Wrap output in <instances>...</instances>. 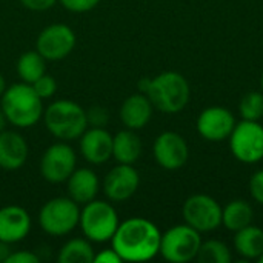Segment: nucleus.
<instances>
[{
	"label": "nucleus",
	"instance_id": "18",
	"mask_svg": "<svg viewBox=\"0 0 263 263\" xmlns=\"http://www.w3.org/2000/svg\"><path fill=\"white\" fill-rule=\"evenodd\" d=\"M153 109H154V106H153L151 100L148 99V96L143 92H137L123 100L119 116H120L122 123L128 129L139 131V129L145 128L148 125V122L151 120Z\"/></svg>",
	"mask_w": 263,
	"mask_h": 263
},
{
	"label": "nucleus",
	"instance_id": "24",
	"mask_svg": "<svg viewBox=\"0 0 263 263\" xmlns=\"http://www.w3.org/2000/svg\"><path fill=\"white\" fill-rule=\"evenodd\" d=\"M17 76L22 82L32 85L46 72V59L35 49L23 52L17 60Z\"/></svg>",
	"mask_w": 263,
	"mask_h": 263
},
{
	"label": "nucleus",
	"instance_id": "25",
	"mask_svg": "<svg viewBox=\"0 0 263 263\" xmlns=\"http://www.w3.org/2000/svg\"><path fill=\"white\" fill-rule=\"evenodd\" d=\"M196 259L200 263H230L233 257L230 248L223 242L211 239L200 243Z\"/></svg>",
	"mask_w": 263,
	"mask_h": 263
},
{
	"label": "nucleus",
	"instance_id": "34",
	"mask_svg": "<svg viewBox=\"0 0 263 263\" xmlns=\"http://www.w3.org/2000/svg\"><path fill=\"white\" fill-rule=\"evenodd\" d=\"M6 125H8V119H6L5 112L2 111V108H0V133L6 129Z\"/></svg>",
	"mask_w": 263,
	"mask_h": 263
},
{
	"label": "nucleus",
	"instance_id": "4",
	"mask_svg": "<svg viewBox=\"0 0 263 263\" xmlns=\"http://www.w3.org/2000/svg\"><path fill=\"white\" fill-rule=\"evenodd\" d=\"M43 123L51 136L62 142L79 139L88 128L86 111L72 100H55L43 109Z\"/></svg>",
	"mask_w": 263,
	"mask_h": 263
},
{
	"label": "nucleus",
	"instance_id": "28",
	"mask_svg": "<svg viewBox=\"0 0 263 263\" xmlns=\"http://www.w3.org/2000/svg\"><path fill=\"white\" fill-rule=\"evenodd\" d=\"M86 119H88V126H97V128H105L109 120V114L103 106H92L86 111Z\"/></svg>",
	"mask_w": 263,
	"mask_h": 263
},
{
	"label": "nucleus",
	"instance_id": "17",
	"mask_svg": "<svg viewBox=\"0 0 263 263\" xmlns=\"http://www.w3.org/2000/svg\"><path fill=\"white\" fill-rule=\"evenodd\" d=\"M29 146L22 134L5 129L0 133V168L17 171L28 160Z\"/></svg>",
	"mask_w": 263,
	"mask_h": 263
},
{
	"label": "nucleus",
	"instance_id": "11",
	"mask_svg": "<svg viewBox=\"0 0 263 263\" xmlns=\"http://www.w3.org/2000/svg\"><path fill=\"white\" fill-rule=\"evenodd\" d=\"M77 37L71 26L65 23H52L40 31L35 42V49L46 62H59L66 59L76 48Z\"/></svg>",
	"mask_w": 263,
	"mask_h": 263
},
{
	"label": "nucleus",
	"instance_id": "29",
	"mask_svg": "<svg viewBox=\"0 0 263 263\" xmlns=\"http://www.w3.org/2000/svg\"><path fill=\"white\" fill-rule=\"evenodd\" d=\"M63 8H66L71 12H88L94 9L100 0H59Z\"/></svg>",
	"mask_w": 263,
	"mask_h": 263
},
{
	"label": "nucleus",
	"instance_id": "33",
	"mask_svg": "<svg viewBox=\"0 0 263 263\" xmlns=\"http://www.w3.org/2000/svg\"><path fill=\"white\" fill-rule=\"evenodd\" d=\"M59 0H20L22 6L29 11H46L52 8Z\"/></svg>",
	"mask_w": 263,
	"mask_h": 263
},
{
	"label": "nucleus",
	"instance_id": "26",
	"mask_svg": "<svg viewBox=\"0 0 263 263\" xmlns=\"http://www.w3.org/2000/svg\"><path fill=\"white\" fill-rule=\"evenodd\" d=\"M239 111L243 120L259 122L263 117V92L262 91H248L243 94L239 103Z\"/></svg>",
	"mask_w": 263,
	"mask_h": 263
},
{
	"label": "nucleus",
	"instance_id": "21",
	"mask_svg": "<svg viewBox=\"0 0 263 263\" xmlns=\"http://www.w3.org/2000/svg\"><path fill=\"white\" fill-rule=\"evenodd\" d=\"M234 248L236 251L248 259H259L263 254V230L259 227H254L253 223L236 231L234 236Z\"/></svg>",
	"mask_w": 263,
	"mask_h": 263
},
{
	"label": "nucleus",
	"instance_id": "9",
	"mask_svg": "<svg viewBox=\"0 0 263 263\" xmlns=\"http://www.w3.org/2000/svg\"><path fill=\"white\" fill-rule=\"evenodd\" d=\"M77 168V156L68 142H55L49 145L40 159L42 177L54 185L66 183L69 176Z\"/></svg>",
	"mask_w": 263,
	"mask_h": 263
},
{
	"label": "nucleus",
	"instance_id": "6",
	"mask_svg": "<svg viewBox=\"0 0 263 263\" xmlns=\"http://www.w3.org/2000/svg\"><path fill=\"white\" fill-rule=\"evenodd\" d=\"M80 208L71 197H54L39 213V225L43 233L52 237H63L79 227Z\"/></svg>",
	"mask_w": 263,
	"mask_h": 263
},
{
	"label": "nucleus",
	"instance_id": "1",
	"mask_svg": "<svg viewBox=\"0 0 263 263\" xmlns=\"http://www.w3.org/2000/svg\"><path fill=\"white\" fill-rule=\"evenodd\" d=\"M162 233L156 223L143 217H131L119 223L111 245L123 262H148L159 254Z\"/></svg>",
	"mask_w": 263,
	"mask_h": 263
},
{
	"label": "nucleus",
	"instance_id": "30",
	"mask_svg": "<svg viewBox=\"0 0 263 263\" xmlns=\"http://www.w3.org/2000/svg\"><path fill=\"white\" fill-rule=\"evenodd\" d=\"M250 193L253 196V199L263 205V170L254 173L251 176V180H250Z\"/></svg>",
	"mask_w": 263,
	"mask_h": 263
},
{
	"label": "nucleus",
	"instance_id": "2",
	"mask_svg": "<svg viewBox=\"0 0 263 263\" xmlns=\"http://www.w3.org/2000/svg\"><path fill=\"white\" fill-rule=\"evenodd\" d=\"M139 91L148 96L156 109L166 114L180 112L188 105L191 96L188 80L174 71L162 72L153 79H142Z\"/></svg>",
	"mask_w": 263,
	"mask_h": 263
},
{
	"label": "nucleus",
	"instance_id": "22",
	"mask_svg": "<svg viewBox=\"0 0 263 263\" xmlns=\"http://www.w3.org/2000/svg\"><path fill=\"white\" fill-rule=\"evenodd\" d=\"M254 210L247 200H233L222 208V225L228 231H239L253 223Z\"/></svg>",
	"mask_w": 263,
	"mask_h": 263
},
{
	"label": "nucleus",
	"instance_id": "5",
	"mask_svg": "<svg viewBox=\"0 0 263 263\" xmlns=\"http://www.w3.org/2000/svg\"><path fill=\"white\" fill-rule=\"evenodd\" d=\"M120 220L116 208L105 200H91L80 210L79 227L91 243L111 242Z\"/></svg>",
	"mask_w": 263,
	"mask_h": 263
},
{
	"label": "nucleus",
	"instance_id": "19",
	"mask_svg": "<svg viewBox=\"0 0 263 263\" xmlns=\"http://www.w3.org/2000/svg\"><path fill=\"white\" fill-rule=\"evenodd\" d=\"M66 190L68 197L79 205H85L97 197L100 180L91 168H76L66 180Z\"/></svg>",
	"mask_w": 263,
	"mask_h": 263
},
{
	"label": "nucleus",
	"instance_id": "10",
	"mask_svg": "<svg viewBox=\"0 0 263 263\" xmlns=\"http://www.w3.org/2000/svg\"><path fill=\"white\" fill-rule=\"evenodd\" d=\"M185 223L193 227L196 231L211 233L222 225V206L216 199L206 194H194L183 203Z\"/></svg>",
	"mask_w": 263,
	"mask_h": 263
},
{
	"label": "nucleus",
	"instance_id": "15",
	"mask_svg": "<svg viewBox=\"0 0 263 263\" xmlns=\"http://www.w3.org/2000/svg\"><path fill=\"white\" fill-rule=\"evenodd\" d=\"M32 220L29 213L18 205L0 208V243L12 245L25 240L31 231Z\"/></svg>",
	"mask_w": 263,
	"mask_h": 263
},
{
	"label": "nucleus",
	"instance_id": "20",
	"mask_svg": "<svg viewBox=\"0 0 263 263\" xmlns=\"http://www.w3.org/2000/svg\"><path fill=\"white\" fill-rule=\"evenodd\" d=\"M142 140L134 129H122L112 136V157L117 163L134 165L142 156Z\"/></svg>",
	"mask_w": 263,
	"mask_h": 263
},
{
	"label": "nucleus",
	"instance_id": "32",
	"mask_svg": "<svg viewBox=\"0 0 263 263\" xmlns=\"http://www.w3.org/2000/svg\"><path fill=\"white\" fill-rule=\"evenodd\" d=\"M123 262L120 259V256L114 251V248H106V250H102L100 253H96L94 256V262L92 263H120Z\"/></svg>",
	"mask_w": 263,
	"mask_h": 263
},
{
	"label": "nucleus",
	"instance_id": "36",
	"mask_svg": "<svg viewBox=\"0 0 263 263\" xmlns=\"http://www.w3.org/2000/svg\"><path fill=\"white\" fill-rule=\"evenodd\" d=\"M260 91L263 92V72H262V77H260Z\"/></svg>",
	"mask_w": 263,
	"mask_h": 263
},
{
	"label": "nucleus",
	"instance_id": "23",
	"mask_svg": "<svg viewBox=\"0 0 263 263\" xmlns=\"http://www.w3.org/2000/svg\"><path fill=\"white\" fill-rule=\"evenodd\" d=\"M96 251L91 242L85 237H74L68 240L57 254L59 263H92Z\"/></svg>",
	"mask_w": 263,
	"mask_h": 263
},
{
	"label": "nucleus",
	"instance_id": "14",
	"mask_svg": "<svg viewBox=\"0 0 263 263\" xmlns=\"http://www.w3.org/2000/svg\"><path fill=\"white\" fill-rule=\"evenodd\" d=\"M236 126V119L231 111L222 106L203 109L197 117V133L208 142L227 140Z\"/></svg>",
	"mask_w": 263,
	"mask_h": 263
},
{
	"label": "nucleus",
	"instance_id": "8",
	"mask_svg": "<svg viewBox=\"0 0 263 263\" xmlns=\"http://www.w3.org/2000/svg\"><path fill=\"white\" fill-rule=\"evenodd\" d=\"M230 139L233 156L242 163H257L263 159V126L254 120L236 123Z\"/></svg>",
	"mask_w": 263,
	"mask_h": 263
},
{
	"label": "nucleus",
	"instance_id": "27",
	"mask_svg": "<svg viewBox=\"0 0 263 263\" xmlns=\"http://www.w3.org/2000/svg\"><path fill=\"white\" fill-rule=\"evenodd\" d=\"M31 86L34 88V91L37 92V96L42 100L51 99L55 94V91H57V82H55V79L52 76L46 74V72L42 77H39Z\"/></svg>",
	"mask_w": 263,
	"mask_h": 263
},
{
	"label": "nucleus",
	"instance_id": "35",
	"mask_svg": "<svg viewBox=\"0 0 263 263\" xmlns=\"http://www.w3.org/2000/svg\"><path fill=\"white\" fill-rule=\"evenodd\" d=\"M6 88H8V86H6V80H5V77L0 74V97L3 96V92L6 91Z\"/></svg>",
	"mask_w": 263,
	"mask_h": 263
},
{
	"label": "nucleus",
	"instance_id": "37",
	"mask_svg": "<svg viewBox=\"0 0 263 263\" xmlns=\"http://www.w3.org/2000/svg\"><path fill=\"white\" fill-rule=\"evenodd\" d=\"M257 260H259V263H263V254L259 257V259H257Z\"/></svg>",
	"mask_w": 263,
	"mask_h": 263
},
{
	"label": "nucleus",
	"instance_id": "16",
	"mask_svg": "<svg viewBox=\"0 0 263 263\" xmlns=\"http://www.w3.org/2000/svg\"><path fill=\"white\" fill-rule=\"evenodd\" d=\"M79 151L91 165H103L112 157V136L105 128L91 126L79 137Z\"/></svg>",
	"mask_w": 263,
	"mask_h": 263
},
{
	"label": "nucleus",
	"instance_id": "7",
	"mask_svg": "<svg viewBox=\"0 0 263 263\" xmlns=\"http://www.w3.org/2000/svg\"><path fill=\"white\" fill-rule=\"evenodd\" d=\"M200 243V233L193 227L174 225L162 234L159 254L171 263H186L196 259Z\"/></svg>",
	"mask_w": 263,
	"mask_h": 263
},
{
	"label": "nucleus",
	"instance_id": "3",
	"mask_svg": "<svg viewBox=\"0 0 263 263\" xmlns=\"http://www.w3.org/2000/svg\"><path fill=\"white\" fill-rule=\"evenodd\" d=\"M0 108L8 123L15 128H31L43 116V100L37 96L34 88L25 82L6 88L0 97Z\"/></svg>",
	"mask_w": 263,
	"mask_h": 263
},
{
	"label": "nucleus",
	"instance_id": "13",
	"mask_svg": "<svg viewBox=\"0 0 263 263\" xmlns=\"http://www.w3.org/2000/svg\"><path fill=\"white\" fill-rule=\"evenodd\" d=\"M140 185L139 171L133 165L119 163L111 168L102 183V190L108 200L111 202H125L131 199Z\"/></svg>",
	"mask_w": 263,
	"mask_h": 263
},
{
	"label": "nucleus",
	"instance_id": "31",
	"mask_svg": "<svg viewBox=\"0 0 263 263\" xmlns=\"http://www.w3.org/2000/svg\"><path fill=\"white\" fill-rule=\"evenodd\" d=\"M5 263H39L40 259L35 253L32 251H15V253H11L8 254L5 259Z\"/></svg>",
	"mask_w": 263,
	"mask_h": 263
},
{
	"label": "nucleus",
	"instance_id": "12",
	"mask_svg": "<svg viewBox=\"0 0 263 263\" xmlns=\"http://www.w3.org/2000/svg\"><path fill=\"white\" fill-rule=\"evenodd\" d=\"M153 154L159 166L168 171H176L188 162L190 148L180 134L165 131L156 139L153 145Z\"/></svg>",
	"mask_w": 263,
	"mask_h": 263
}]
</instances>
